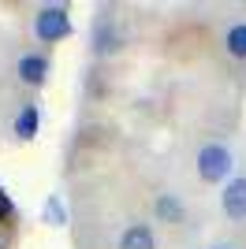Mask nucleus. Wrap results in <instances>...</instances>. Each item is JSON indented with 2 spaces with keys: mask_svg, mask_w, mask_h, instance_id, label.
Instances as JSON below:
<instances>
[{
  "mask_svg": "<svg viewBox=\"0 0 246 249\" xmlns=\"http://www.w3.org/2000/svg\"><path fill=\"white\" fill-rule=\"evenodd\" d=\"M34 34H38V41H45V45L63 41V37L71 34V15H67V8H63V4L41 8L38 15H34Z\"/></svg>",
  "mask_w": 246,
  "mask_h": 249,
  "instance_id": "nucleus-1",
  "label": "nucleus"
},
{
  "mask_svg": "<svg viewBox=\"0 0 246 249\" xmlns=\"http://www.w3.org/2000/svg\"><path fill=\"white\" fill-rule=\"evenodd\" d=\"M231 153H227L224 145H202L198 149V175L205 178V182H224V178H231Z\"/></svg>",
  "mask_w": 246,
  "mask_h": 249,
  "instance_id": "nucleus-2",
  "label": "nucleus"
},
{
  "mask_svg": "<svg viewBox=\"0 0 246 249\" xmlns=\"http://www.w3.org/2000/svg\"><path fill=\"white\" fill-rule=\"evenodd\" d=\"M220 205H224L227 219H246V178H227Z\"/></svg>",
  "mask_w": 246,
  "mask_h": 249,
  "instance_id": "nucleus-3",
  "label": "nucleus"
},
{
  "mask_svg": "<svg viewBox=\"0 0 246 249\" xmlns=\"http://www.w3.org/2000/svg\"><path fill=\"white\" fill-rule=\"evenodd\" d=\"M116 49H120V30H116V22L108 15H101L93 22V52L97 56H112Z\"/></svg>",
  "mask_w": 246,
  "mask_h": 249,
  "instance_id": "nucleus-4",
  "label": "nucleus"
},
{
  "mask_svg": "<svg viewBox=\"0 0 246 249\" xmlns=\"http://www.w3.org/2000/svg\"><path fill=\"white\" fill-rule=\"evenodd\" d=\"M15 71H19V78H22L26 86H41V82H45V74H49V60H45V56H38V52H26Z\"/></svg>",
  "mask_w": 246,
  "mask_h": 249,
  "instance_id": "nucleus-5",
  "label": "nucleus"
},
{
  "mask_svg": "<svg viewBox=\"0 0 246 249\" xmlns=\"http://www.w3.org/2000/svg\"><path fill=\"white\" fill-rule=\"evenodd\" d=\"M120 249H157V238L149 231V223H131L120 234Z\"/></svg>",
  "mask_w": 246,
  "mask_h": 249,
  "instance_id": "nucleus-6",
  "label": "nucleus"
},
{
  "mask_svg": "<svg viewBox=\"0 0 246 249\" xmlns=\"http://www.w3.org/2000/svg\"><path fill=\"white\" fill-rule=\"evenodd\" d=\"M157 219L161 223H179L183 219V201L175 197V194H161L157 197Z\"/></svg>",
  "mask_w": 246,
  "mask_h": 249,
  "instance_id": "nucleus-7",
  "label": "nucleus"
},
{
  "mask_svg": "<svg viewBox=\"0 0 246 249\" xmlns=\"http://www.w3.org/2000/svg\"><path fill=\"white\" fill-rule=\"evenodd\" d=\"M41 223H49V227H67V208H63V201L52 194L49 201H45V208H41Z\"/></svg>",
  "mask_w": 246,
  "mask_h": 249,
  "instance_id": "nucleus-8",
  "label": "nucleus"
},
{
  "mask_svg": "<svg viewBox=\"0 0 246 249\" xmlns=\"http://www.w3.org/2000/svg\"><path fill=\"white\" fill-rule=\"evenodd\" d=\"M224 49L231 52L235 60H246V22H235V26L224 34Z\"/></svg>",
  "mask_w": 246,
  "mask_h": 249,
  "instance_id": "nucleus-9",
  "label": "nucleus"
},
{
  "mask_svg": "<svg viewBox=\"0 0 246 249\" xmlns=\"http://www.w3.org/2000/svg\"><path fill=\"white\" fill-rule=\"evenodd\" d=\"M38 108H34V104H26V108H22L19 115H15V134L19 138H38Z\"/></svg>",
  "mask_w": 246,
  "mask_h": 249,
  "instance_id": "nucleus-10",
  "label": "nucleus"
},
{
  "mask_svg": "<svg viewBox=\"0 0 246 249\" xmlns=\"http://www.w3.org/2000/svg\"><path fill=\"white\" fill-rule=\"evenodd\" d=\"M11 216H15V205H11V197L4 194V186H0V223H4V219H11Z\"/></svg>",
  "mask_w": 246,
  "mask_h": 249,
  "instance_id": "nucleus-11",
  "label": "nucleus"
},
{
  "mask_svg": "<svg viewBox=\"0 0 246 249\" xmlns=\"http://www.w3.org/2000/svg\"><path fill=\"white\" fill-rule=\"evenodd\" d=\"M0 249H4V238H0Z\"/></svg>",
  "mask_w": 246,
  "mask_h": 249,
  "instance_id": "nucleus-12",
  "label": "nucleus"
},
{
  "mask_svg": "<svg viewBox=\"0 0 246 249\" xmlns=\"http://www.w3.org/2000/svg\"><path fill=\"white\" fill-rule=\"evenodd\" d=\"M216 249H227V246H216Z\"/></svg>",
  "mask_w": 246,
  "mask_h": 249,
  "instance_id": "nucleus-13",
  "label": "nucleus"
}]
</instances>
